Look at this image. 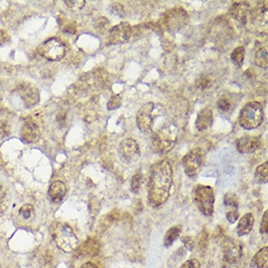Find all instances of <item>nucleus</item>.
I'll use <instances>...</instances> for the list:
<instances>
[{"label":"nucleus","instance_id":"f704fd0d","mask_svg":"<svg viewBox=\"0 0 268 268\" xmlns=\"http://www.w3.org/2000/svg\"><path fill=\"white\" fill-rule=\"evenodd\" d=\"M208 234L206 231H202L201 234L198 236V247L200 250H204L208 246Z\"/></svg>","mask_w":268,"mask_h":268},{"label":"nucleus","instance_id":"72a5a7b5","mask_svg":"<svg viewBox=\"0 0 268 268\" xmlns=\"http://www.w3.org/2000/svg\"><path fill=\"white\" fill-rule=\"evenodd\" d=\"M268 229V211L266 210L262 216V219H261V222H260V227H259V230H260V233L263 234V235H266L267 234Z\"/></svg>","mask_w":268,"mask_h":268},{"label":"nucleus","instance_id":"c756f323","mask_svg":"<svg viewBox=\"0 0 268 268\" xmlns=\"http://www.w3.org/2000/svg\"><path fill=\"white\" fill-rule=\"evenodd\" d=\"M7 203H8L7 190L2 185H0V213L5 210Z\"/></svg>","mask_w":268,"mask_h":268},{"label":"nucleus","instance_id":"f8f14e48","mask_svg":"<svg viewBox=\"0 0 268 268\" xmlns=\"http://www.w3.org/2000/svg\"><path fill=\"white\" fill-rule=\"evenodd\" d=\"M17 91L25 105L29 108L35 106L39 102V92L32 84L23 83L18 87Z\"/></svg>","mask_w":268,"mask_h":268},{"label":"nucleus","instance_id":"58836bf2","mask_svg":"<svg viewBox=\"0 0 268 268\" xmlns=\"http://www.w3.org/2000/svg\"><path fill=\"white\" fill-rule=\"evenodd\" d=\"M80 268H98L97 266H96L95 264L94 263H92V262H86V263H84L82 266Z\"/></svg>","mask_w":268,"mask_h":268},{"label":"nucleus","instance_id":"cd10ccee","mask_svg":"<svg viewBox=\"0 0 268 268\" xmlns=\"http://www.w3.org/2000/svg\"><path fill=\"white\" fill-rule=\"evenodd\" d=\"M213 82H214L213 78L210 75H202L200 78L197 80V84L196 85H197V87L200 90L204 91V90L210 88L212 86Z\"/></svg>","mask_w":268,"mask_h":268},{"label":"nucleus","instance_id":"9b49d317","mask_svg":"<svg viewBox=\"0 0 268 268\" xmlns=\"http://www.w3.org/2000/svg\"><path fill=\"white\" fill-rule=\"evenodd\" d=\"M132 35V28L126 23H120L112 27L109 32V40L112 44H121L127 42Z\"/></svg>","mask_w":268,"mask_h":268},{"label":"nucleus","instance_id":"bb28decb","mask_svg":"<svg viewBox=\"0 0 268 268\" xmlns=\"http://www.w3.org/2000/svg\"><path fill=\"white\" fill-rule=\"evenodd\" d=\"M142 171H138L132 177L131 181V190L134 193H138L142 187Z\"/></svg>","mask_w":268,"mask_h":268},{"label":"nucleus","instance_id":"ea45409f","mask_svg":"<svg viewBox=\"0 0 268 268\" xmlns=\"http://www.w3.org/2000/svg\"><path fill=\"white\" fill-rule=\"evenodd\" d=\"M0 101H1V86H0Z\"/></svg>","mask_w":268,"mask_h":268},{"label":"nucleus","instance_id":"2eb2a0df","mask_svg":"<svg viewBox=\"0 0 268 268\" xmlns=\"http://www.w3.org/2000/svg\"><path fill=\"white\" fill-rule=\"evenodd\" d=\"M261 145L260 139L257 137L245 136L236 141L237 150L240 153H252L257 150Z\"/></svg>","mask_w":268,"mask_h":268},{"label":"nucleus","instance_id":"412c9836","mask_svg":"<svg viewBox=\"0 0 268 268\" xmlns=\"http://www.w3.org/2000/svg\"><path fill=\"white\" fill-rule=\"evenodd\" d=\"M251 265L252 268L268 267V247H263L253 255Z\"/></svg>","mask_w":268,"mask_h":268},{"label":"nucleus","instance_id":"4468645a","mask_svg":"<svg viewBox=\"0 0 268 268\" xmlns=\"http://www.w3.org/2000/svg\"><path fill=\"white\" fill-rule=\"evenodd\" d=\"M223 262L226 264H233L242 255V248L240 244H236L233 240L227 239L224 243Z\"/></svg>","mask_w":268,"mask_h":268},{"label":"nucleus","instance_id":"6ab92c4d","mask_svg":"<svg viewBox=\"0 0 268 268\" xmlns=\"http://www.w3.org/2000/svg\"><path fill=\"white\" fill-rule=\"evenodd\" d=\"M254 224V219L251 213L244 215L237 225L236 231L238 236L242 237L248 235L252 230Z\"/></svg>","mask_w":268,"mask_h":268},{"label":"nucleus","instance_id":"c85d7f7f","mask_svg":"<svg viewBox=\"0 0 268 268\" xmlns=\"http://www.w3.org/2000/svg\"><path fill=\"white\" fill-rule=\"evenodd\" d=\"M224 204L227 207H231L233 209L236 210L237 207L239 205V202H238V198H237L236 195L233 194V193H227L224 195Z\"/></svg>","mask_w":268,"mask_h":268},{"label":"nucleus","instance_id":"20e7f679","mask_svg":"<svg viewBox=\"0 0 268 268\" xmlns=\"http://www.w3.org/2000/svg\"><path fill=\"white\" fill-rule=\"evenodd\" d=\"M176 142V129L174 127H164L153 133L151 146L155 153L164 155L169 153Z\"/></svg>","mask_w":268,"mask_h":268},{"label":"nucleus","instance_id":"f03ea898","mask_svg":"<svg viewBox=\"0 0 268 268\" xmlns=\"http://www.w3.org/2000/svg\"><path fill=\"white\" fill-rule=\"evenodd\" d=\"M51 234L57 247L64 252H74L78 248V239L72 228L64 222H54Z\"/></svg>","mask_w":268,"mask_h":268},{"label":"nucleus","instance_id":"9d476101","mask_svg":"<svg viewBox=\"0 0 268 268\" xmlns=\"http://www.w3.org/2000/svg\"><path fill=\"white\" fill-rule=\"evenodd\" d=\"M118 153L124 162L131 163L137 161L141 156V149L135 140L125 139L119 144Z\"/></svg>","mask_w":268,"mask_h":268},{"label":"nucleus","instance_id":"7ed1b4c3","mask_svg":"<svg viewBox=\"0 0 268 268\" xmlns=\"http://www.w3.org/2000/svg\"><path fill=\"white\" fill-rule=\"evenodd\" d=\"M263 120V108L258 102H250L246 104L240 111L239 125L246 130H252L260 126Z\"/></svg>","mask_w":268,"mask_h":268},{"label":"nucleus","instance_id":"4be33fe9","mask_svg":"<svg viewBox=\"0 0 268 268\" xmlns=\"http://www.w3.org/2000/svg\"><path fill=\"white\" fill-rule=\"evenodd\" d=\"M182 233V226L180 225H175L171 227L165 234L164 237V246L166 248H169L173 245V242L180 237Z\"/></svg>","mask_w":268,"mask_h":268},{"label":"nucleus","instance_id":"393cba45","mask_svg":"<svg viewBox=\"0 0 268 268\" xmlns=\"http://www.w3.org/2000/svg\"><path fill=\"white\" fill-rule=\"evenodd\" d=\"M19 216L21 217V219L23 221H33L34 217H35L33 206L31 205V204H26V205L22 206L21 209L19 210Z\"/></svg>","mask_w":268,"mask_h":268},{"label":"nucleus","instance_id":"aec40b11","mask_svg":"<svg viewBox=\"0 0 268 268\" xmlns=\"http://www.w3.org/2000/svg\"><path fill=\"white\" fill-rule=\"evenodd\" d=\"M217 106L221 114L230 113V111H233V109L236 107L235 97L234 95L221 96L217 103Z\"/></svg>","mask_w":268,"mask_h":268},{"label":"nucleus","instance_id":"c9c22d12","mask_svg":"<svg viewBox=\"0 0 268 268\" xmlns=\"http://www.w3.org/2000/svg\"><path fill=\"white\" fill-rule=\"evenodd\" d=\"M180 268H201V265L197 258H190Z\"/></svg>","mask_w":268,"mask_h":268},{"label":"nucleus","instance_id":"f257e3e1","mask_svg":"<svg viewBox=\"0 0 268 268\" xmlns=\"http://www.w3.org/2000/svg\"><path fill=\"white\" fill-rule=\"evenodd\" d=\"M173 181V168L168 161H159L151 167L147 186L150 205L159 207L168 200Z\"/></svg>","mask_w":268,"mask_h":268},{"label":"nucleus","instance_id":"7c9ffc66","mask_svg":"<svg viewBox=\"0 0 268 268\" xmlns=\"http://www.w3.org/2000/svg\"><path fill=\"white\" fill-rule=\"evenodd\" d=\"M64 3L72 10L78 11L81 10L85 6V1L84 0H72V1H64Z\"/></svg>","mask_w":268,"mask_h":268},{"label":"nucleus","instance_id":"423d86ee","mask_svg":"<svg viewBox=\"0 0 268 268\" xmlns=\"http://www.w3.org/2000/svg\"><path fill=\"white\" fill-rule=\"evenodd\" d=\"M193 200L199 211L207 217L214 214L215 194L211 187L198 185L193 189Z\"/></svg>","mask_w":268,"mask_h":268},{"label":"nucleus","instance_id":"2f4dec72","mask_svg":"<svg viewBox=\"0 0 268 268\" xmlns=\"http://www.w3.org/2000/svg\"><path fill=\"white\" fill-rule=\"evenodd\" d=\"M121 105V98L119 95L112 96L111 98V100L109 101L108 103V109L110 111H113V110H116L120 107Z\"/></svg>","mask_w":268,"mask_h":268},{"label":"nucleus","instance_id":"0eeeda50","mask_svg":"<svg viewBox=\"0 0 268 268\" xmlns=\"http://www.w3.org/2000/svg\"><path fill=\"white\" fill-rule=\"evenodd\" d=\"M206 162V151L201 147L191 149L183 159V166L190 177H194L201 172Z\"/></svg>","mask_w":268,"mask_h":268},{"label":"nucleus","instance_id":"5701e85b","mask_svg":"<svg viewBox=\"0 0 268 268\" xmlns=\"http://www.w3.org/2000/svg\"><path fill=\"white\" fill-rule=\"evenodd\" d=\"M255 181L258 184H266L268 182V162L265 161L261 165H259L254 173Z\"/></svg>","mask_w":268,"mask_h":268},{"label":"nucleus","instance_id":"6e6552de","mask_svg":"<svg viewBox=\"0 0 268 268\" xmlns=\"http://www.w3.org/2000/svg\"><path fill=\"white\" fill-rule=\"evenodd\" d=\"M189 21V15L183 8H173L168 10L161 18L163 28L168 32H176L182 30Z\"/></svg>","mask_w":268,"mask_h":268},{"label":"nucleus","instance_id":"dca6fc26","mask_svg":"<svg viewBox=\"0 0 268 268\" xmlns=\"http://www.w3.org/2000/svg\"><path fill=\"white\" fill-rule=\"evenodd\" d=\"M229 12L237 21L246 24L250 15V5L247 2H235L230 7Z\"/></svg>","mask_w":268,"mask_h":268},{"label":"nucleus","instance_id":"39448f33","mask_svg":"<svg viewBox=\"0 0 268 268\" xmlns=\"http://www.w3.org/2000/svg\"><path fill=\"white\" fill-rule=\"evenodd\" d=\"M164 114L161 106L148 103L142 106L137 114V124L142 133H150L154 125L155 119Z\"/></svg>","mask_w":268,"mask_h":268},{"label":"nucleus","instance_id":"b1692460","mask_svg":"<svg viewBox=\"0 0 268 268\" xmlns=\"http://www.w3.org/2000/svg\"><path fill=\"white\" fill-rule=\"evenodd\" d=\"M254 62H255V64L258 67L267 68L268 54L266 48H261V49H259L256 52L255 58H254Z\"/></svg>","mask_w":268,"mask_h":268},{"label":"nucleus","instance_id":"a211bd4d","mask_svg":"<svg viewBox=\"0 0 268 268\" xmlns=\"http://www.w3.org/2000/svg\"><path fill=\"white\" fill-rule=\"evenodd\" d=\"M213 121H214V116L212 110L204 109L198 113L195 126L198 131L203 132L213 125Z\"/></svg>","mask_w":268,"mask_h":268},{"label":"nucleus","instance_id":"1a4fd4ad","mask_svg":"<svg viewBox=\"0 0 268 268\" xmlns=\"http://www.w3.org/2000/svg\"><path fill=\"white\" fill-rule=\"evenodd\" d=\"M37 52L40 56L47 59L48 61L57 62L63 59L66 52V48L60 39L51 38L43 42L37 49Z\"/></svg>","mask_w":268,"mask_h":268},{"label":"nucleus","instance_id":"ddd939ff","mask_svg":"<svg viewBox=\"0 0 268 268\" xmlns=\"http://www.w3.org/2000/svg\"><path fill=\"white\" fill-rule=\"evenodd\" d=\"M40 138V129L33 119H27L21 130V139L27 143L37 142Z\"/></svg>","mask_w":268,"mask_h":268},{"label":"nucleus","instance_id":"4c0bfd02","mask_svg":"<svg viewBox=\"0 0 268 268\" xmlns=\"http://www.w3.org/2000/svg\"><path fill=\"white\" fill-rule=\"evenodd\" d=\"M238 218H239V214H238L237 210H234V209L227 212V214H226V219L230 223L235 222L238 220Z\"/></svg>","mask_w":268,"mask_h":268},{"label":"nucleus","instance_id":"f3484780","mask_svg":"<svg viewBox=\"0 0 268 268\" xmlns=\"http://www.w3.org/2000/svg\"><path fill=\"white\" fill-rule=\"evenodd\" d=\"M65 194H66V187L61 181H56L52 183L48 190L49 198L55 203H60L61 201H63Z\"/></svg>","mask_w":268,"mask_h":268},{"label":"nucleus","instance_id":"a878e982","mask_svg":"<svg viewBox=\"0 0 268 268\" xmlns=\"http://www.w3.org/2000/svg\"><path fill=\"white\" fill-rule=\"evenodd\" d=\"M245 54H246L245 48L242 47V46L235 48L234 51L231 53V60L238 67L242 66V64L244 63Z\"/></svg>","mask_w":268,"mask_h":268},{"label":"nucleus","instance_id":"473e14b6","mask_svg":"<svg viewBox=\"0 0 268 268\" xmlns=\"http://www.w3.org/2000/svg\"><path fill=\"white\" fill-rule=\"evenodd\" d=\"M10 135V125L5 120H0V138H6Z\"/></svg>","mask_w":268,"mask_h":268},{"label":"nucleus","instance_id":"e433bc0d","mask_svg":"<svg viewBox=\"0 0 268 268\" xmlns=\"http://www.w3.org/2000/svg\"><path fill=\"white\" fill-rule=\"evenodd\" d=\"M184 245L187 247L188 250H193V248L195 247V241L193 240V238H191L190 236H185L182 239Z\"/></svg>","mask_w":268,"mask_h":268}]
</instances>
